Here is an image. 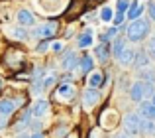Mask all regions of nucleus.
<instances>
[{"label": "nucleus", "mask_w": 155, "mask_h": 138, "mask_svg": "<svg viewBox=\"0 0 155 138\" xmlns=\"http://www.w3.org/2000/svg\"><path fill=\"white\" fill-rule=\"evenodd\" d=\"M149 30H151V28H149V20L137 18V20H134V22H130L128 26H126V38L134 43L143 42L149 36Z\"/></svg>", "instance_id": "obj_1"}, {"label": "nucleus", "mask_w": 155, "mask_h": 138, "mask_svg": "<svg viewBox=\"0 0 155 138\" xmlns=\"http://www.w3.org/2000/svg\"><path fill=\"white\" fill-rule=\"evenodd\" d=\"M57 32H59V22H57V20H49V22H45V24H41V26L35 28V30L31 32V36L49 40V38H55Z\"/></svg>", "instance_id": "obj_2"}, {"label": "nucleus", "mask_w": 155, "mask_h": 138, "mask_svg": "<svg viewBox=\"0 0 155 138\" xmlns=\"http://www.w3.org/2000/svg\"><path fill=\"white\" fill-rule=\"evenodd\" d=\"M140 124H141V115L140 112H128L124 116V130L126 134L136 136L140 134Z\"/></svg>", "instance_id": "obj_3"}, {"label": "nucleus", "mask_w": 155, "mask_h": 138, "mask_svg": "<svg viewBox=\"0 0 155 138\" xmlns=\"http://www.w3.org/2000/svg\"><path fill=\"white\" fill-rule=\"evenodd\" d=\"M81 101H83V107H84V109H92V107H94V105L100 101L98 89H92V87L84 89L83 95H81Z\"/></svg>", "instance_id": "obj_4"}, {"label": "nucleus", "mask_w": 155, "mask_h": 138, "mask_svg": "<svg viewBox=\"0 0 155 138\" xmlns=\"http://www.w3.org/2000/svg\"><path fill=\"white\" fill-rule=\"evenodd\" d=\"M61 67H63L65 71H71V69L79 67V55H77V51L65 50L63 57H61Z\"/></svg>", "instance_id": "obj_5"}, {"label": "nucleus", "mask_w": 155, "mask_h": 138, "mask_svg": "<svg viewBox=\"0 0 155 138\" xmlns=\"http://www.w3.org/2000/svg\"><path fill=\"white\" fill-rule=\"evenodd\" d=\"M75 95H77V89H75V85H73V83L59 85V87H57V93H55V97L59 101H71Z\"/></svg>", "instance_id": "obj_6"}, {"label": "nucleus", "mask_w": 155, "mask_h": 138, "mask_svg": "<svg viewBox=\"0 0 155 138\" xmlns=\"http://www.w3.org/2000/svg\"><path fill=\"white\" fill-rule=\"evenodd\" d=\"M16 20H18L20 26H34V24H35L34 12H30L28 8H20V10L16 12Z\"/></svg>", "instance_id": "obj_7"}, {"label": "nucleus", "mask_w": 155, "mask_h": 138, "mask_svg": "<svg viewBox=\"0 0 155 138\" xmlns=\"http://www.w3.org/2000/svg\"><path fill=\"white\" fill-rule=\"evenodd\" d=\"M130 99L136 101V103H141L145 99V89H143V81H136V83L130 87Z\"/></svg>", "instance_id": "obj_8"}, {"label": "nucleus", "mask_w": 155, "mask_h": 138, "mask_svg": "<svg viewBox=\"0 0 155 138\" xmlns=\"http://www.w3.org/2000/svg\"><path fill=\"white\" fill-rule=\"evenodd\" d=\"M94 55H96V59H98V61L106 63L110 57H112V50H110V43H106V42L98 43V46L94 47Z\"/></svg>", "instance_id": "obj_9"}, {"label": "nucleus", "mask_w": 155, "mask_h": 138, "mask_svg": "<svg viewBox=\"0 0 155 138\" xmlns=\"http://www.w3.org/2000/svg\"><path fill=\"white\" fill-rule=\"evenodd\" d=\"M134 59H136V50H132V47H126V50L118 55V63H120L122 67L134 65Z\"/></svg>", "instance_id": "obj_10"}, {"label": "nucleus", "mask_w": 155, "mask_h": 138, "mask_svg": "<svg viewBox=\"0 0 155 138\" xmlns=\"http://www.w3.org/2000/svg\"><path fill=\"white\" fill-rule=\"evenodd\" d=\"M47 111H49V103H47V101H43V99L35 101L34 107L30 109L31 116H35V119H39V116H45V115H47Z\"/></svg>", "instance_id": "obj_11"}, {"label": "nucleus", "mask_w": 155, "mask_h": 138, "mask_svg": "<svg viewBox=\"0 0 155 138\" xmlns=\"http://www.w3.org/2000/svg\"><path fill=\"white\" fill-rule=\"evenodd\" d=\"M16 109L20 107L16 105L14 99H0V116H10Z\"/></svg>", "instance_id": "obj_12"}, {"label": "nucleus", "mask_w": 155, "mask_h": 138, "mask_svg": "<svg viewBox=\"0 0 155 138\" xmlns=\"http://www.w3.org/2000/svg\"><path fill=\"white\" fill-rule=\"evenodd\" d=\"M4 61H6V65H10V67H18V65H22V63H24V55L18 53L16 50H8Z\"/></svg>", "instance_id": "obj_13"}, {"label": "nucleus", "mask_w": 155, "mask_h": 138, "mask_svg": "<svg viewBox=\"0 0 155 138\" xmlns=\"http://www.w3.org/2000/svg\"><path fill=\"white\" fill-rule=\"evenodd\" d=\"M140 115L143 116V119L155 122V107L151 105V101H141L140 103Z\"/></svg>", "instance_id": "obj_14"}, {"label": "nucleus", "mask_w": 155, "mask_h": 138, "mask_svg": "<svg viewBox=\"0 0 155 138\" xmlns=\"http://www.w3.org/2000/svg\"><path fill=\"white\" fill-rule=\"evenodd\" d=\"M143 10H145L143 4H140V2H132V4H130V8H128V12H126V16H128V20H132V22H134V20L141 18Z\"/></svg>", "instance_id": "obj_15"}, {"label": "nucleus", "mask_w": 155, "mask_h": 138, "mask_svg": "<svg viewBox=\"0 0 155 138\" xmlns=\"http://www.w3.org/2000/svg\"><path fill=\"white\" fill-rule=\"evenodd\" d=\"M77 46H79L81 50H84V47H91V46H92V30H91V28H87L83 34L77 36Z\"/></svg>", "instance_id": "obj_16"}, {"label": "nucleus", "mask_w": 155, "mask_h": 138, "mask_svg": "<svg viewBox=\"0 0 155 138\" xmlns=\"http://www.w3.org/2000/svg\"><path fill=\"white\" fill-rule=\"evenodd\" d=\"M104 81H106V77L102 71H91V75H88V87L98 89L100 85H104Z\"/></svg>", "instance_id": "obj_17"}, {"label": "nucleus", "mask_w": 155, "mask_h": 138, "mask_svg": "<svg viewBox=\"0 0 155 138\" xmlns=\"http://www.w3.org/2000/svg\"><path fill=\"white\" fill-rule=\"evenodd\" d=\"M149 55L145 53L143 50H140V51H136V59H134V67L136 69H143V67H149Z\"/></svg>", "instance_id": "obj_18"}, {"label": "nucleus", "mask_w": 155, "mask_h": 138, "mask_svg": "<svg viewBox=\"0 0 155 138\" xmlns=\"http://www.w3.org/2000/svg\"><path fill=\"white\" fill-rule=\"evenodd\" d=\"M79 69H81V73L88 75V73L94 69V59H92L91 55H83V57H79Z\"/></svg>", "instance_id": "obj_19"}, {"label": "nucleus", "mask_w": 155, "mask_h": 138, "mask_svg": "<svg viewBox=\"0 0 155 138\" xmlns=\"http://www.w3.org/2000/svg\"><path fill=\"white\" fill-rule=\"evenodd\" d=\"M100 122H102L104 128H112V126H116V122H118V115L114 111H104V115L100 116Z\"/></svg>", "instance_id": "obj_20"}, {"label": "nucleus", "mask_w": 155, "mask_h": 138, "mask_svg": "<svg viewBox=\"0 0 155 138\" xmlns=\"http://www.w3.org/2000/svg\"><path fill=\"white\" fill-rule=\"evenodd\" d=\"M140 134H143V136H155V122H153V120H147V119L141 116Z\"/></svg>", "instance_id": "obj_21"}, {"label": "nucleus", "mask_w": 155, "mask_h": 138, "mask_svg": "<svg viewBox=\"0 0 155 138\" xmlns=\"http://www.w3.org/2000/svg\"><path fill=\"white\" fill-rule=\"evenodd\" d=\"M128 47V43H126V40L124 38H114V42L110 43V50H112V55L118 59V55L122 53V51Z\"/></svg>", "instance_id": "obj_22"}, {"label": "nucleus", "mask_w": 155, "mask_h": 138, "mask_svg": "<svg viewBox=\"0 0 155 138\" xmlns=\"http://www.w3.org/2000/svg\"><path fill=\"white\" fill-rule=\"evenodd\" d=\"M8 34H10L12 38L20 40V42H26V40L30 38V34L26 32V28H8Z\"/></svg>", "instance_id": "obj_23"}, {"label": "nucleus", "mask_w": 155, "mask_h": 138, "mask_svg": "<svg viewBox=\"0 0 155 138\" xmlns=\"http://www.w3.org/2000/svg\"><path fill=\"white\" fill-rule=\"evenodd\" d=\"M140 81H145V83H153V81H155V71H151L149 67L140 69Z\"/></svg>", "instance_id": "obj_24"}, {"label": "nucleus", "mask_w": 155, "mask_h": 138, "mask_svg": "<svg viewBox=\"0 0 155 138\" xmlns=\"http://www.w3.org/2000/svg\"><path fill=\"white\" fill-rule=\"evenodd\" d=\"M118 30L120 28H116V26H112V28H108V30L102 34V42H106V43H110V40H114L118 36Z\"/></svg>", "instance_id": "obj_25"}, {"label": "nucleus", "mask_w": 155, "mask_h": 138, "mask_svg": "<svg viewBox=\"0 0 155 138\" xmlns=\"http://www.w3.org/2000/svg\"><path fill=\"white\" fill-rule=\"evenodd\" d=\"M112 18H114V12H112V8L104 6L102 10H100V20H102V22H112Z\"/></svg>", "instance_id": "obj_26"}, {"label": "nucleus", "mask_w": 155, "mask_h": 138, "mask_svg": "<svg viewBox=\"0 0 155 138\" xmlns=\"http://www.w3.org/2000/svg\"><path fill=\"white\" fill-rule=\"evenodd\" d=\"M130 0H118L116 2V12H120V14H126L128 12V8H130Z\"/></svg>", "instance_id": "obj_27"}, {"label": "nucleus", "mask_w": 155, "mask_h": 138, "mask_svg": "<svg viewBox=\"0 0 155 138\" xmlns=\"http://www.w3.org/2000/svg\"><path fill=\"white\" fill-rule=\"evenodd\" d=\"M55 75H45L43 77V81H41V85H43V91H45V89H49V87H53V85H55Z\"/></svg>", "instance_id": "obj_28"}, {"label": "nucleus", "mask_w": 155, "mask_h": 138, "mask_svg": "<svg viewBox=\"0 0 155 138\" xmlns=\"http://www.w3.org/2000/svg\"><path fill=\"white\" fill-rule=\"evenodd\" d=\"M47 50H49V40H43L35 46V53H45Z\"/></svg>", "instance_id": "obj_29"}, {"label": "nucleus", "mask_w": 155, "mask_h": 138, "mask_svg": "<svg viewBox=\"0 0 155 138\" xmlns=\"http://www.w3.org/2000/svg\"><path fill=\"white\" fill-rule=\"evenodd\" d=\"M145 53L149 55V59H155V38L151 42H147V47H145Z\"/></svg>", "instance_id": "obj_30"}, {"label": "nucleus", "mask_w": 155, "mask_h": 138, "mask_svg": "<svg viewBox=\"0 0 155 138\" xmlns=\"http://www.w3.org/2000/svg\"><path fill=\"white\" fill-rule=\"evenodd\" d=\"M124 18H126V14H120V12H116V14H114V18H112L114 26L120 28V26H122V22H124Z\"/></svg>", "instance_id": "obj_31"}, {"label": "nucleus", "mask_w": 155, "mask_h": 138, "mask_svg": "<svg viewBox=\"0 0 155 138\" xmlns=\"http://www.w3.org/2000/svg\"><path fill=\"white\" fill-rule=\"evenodd\" d=\"M147 12H149V18L155 22V2H149L147 4Z\"/></svg>", "instance_id": "obj_32"}, {"label": "nucleus", "mask_w": 155, "mask_h": 138, "mask_svg": "<svg viewBox=\"0 0 155 138\" xmlns=\"http://www.w3.org/2000/svg\"><path fill=\"white\" fill-rule=\"evenodd\" d=\"M51 50L53 51H63V42H51Z\"/></svg>", "instance_id": "obj_33"}, {"label": "nucleus", "mask_w": 155, "mask_h": 138, "mask_svg": "<svg viewBox=\"0 0 155 138\" xmlns=\"http://www.w3.org/2000/svg\"><path fill=\"white\" fill-rule=\"evenodd\" d=\"M65 138H79V130H73V132H69Z\"/></svg>", "instance_id": "obj_34"}, {"label": "nucleus", "mask_w": 155, "mask_h": 138, "mask_svg": "<svg viewBox=\"0 0 155 138\" xmlns=\"http://www.w3.org/2000/svg\"><path fill=\"white\" fill-rule=\"evenodd\" d=\"M30 138H43L41 132H34V134H30Z\"/></svg>", "instance_id": "obj_35"}, {"label": "nucleus", "mask_w": 155, "mask_h": 138, "mask_svg": "<svg viewBox=\"0 0 155 138\" xmlns=\"http://www.w3.org/2000/svg\"><path fill=\"white\" fill-rule=\"evenodd\" d=\"M18 138H30V134H28V132H20Z\"/></svg>", "instance_id": "obj_36"}, {"label": "nucleus", "mask_w": 155, "mask_h": 138, "mask_svg": "<svg viewBox=\"0 0 155 138\" xmlns=\"http://www.w3.org/2000/svg\"><path fill=\"white\" fill-rule=\"evenodd\" d=\"M4 119H6V116H2V119H0V128L6 126V120H4Z\"/></svg>", "instance_id": "obj_37"}, {"label": "nucleus", "mask_w": 155, "mask_h": 138, "mask_svg": "<svg viewBox=\"0 0 155 138\" xmlns=\"http://www.w3.org/2000/svg\"><path fill=\"white\" fill-rule=\"evenodd\" d=\"M114 138H132V136H130V134H126V132H124V134H118V136H114Z\"/></svg>", "instance_id": "obj_38"}, {"label": "nucleus", "mask_w": 155, "mask_h": 138, "mask_svg": "<svg viewBox=\"0 0 155 138\" xmlns=\"http://www.w3.org/2000/svg\"><path fill=\"white\" fill-rule=\"evenodd\" d=\"M2 89H4V79L0 77V91H2Z\"/></svg>", "instance_id": "obj_39"}, {"label": "nucleus", "mask_w": 155, "mask_h": 138, "mask_svg": "<svg viewBox=\"0 0 155 138\" xmlns=\"http://www.w3.org/2000/svg\"><path fill=\"white\" fill-rule=\"evenodd\" d=\"M151 105H153V107H155V95L151 97Z\"/></svg>", "instance_id": "obj_40"}]
</instances>
